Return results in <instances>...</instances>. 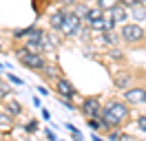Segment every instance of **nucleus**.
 <instances>
[{"label":"nucleus","instance_id":"4be33fe9","mask_svg":"<svg viewBox=\"0 0 146 141\" xmlns=\"http://www.w3.org/2000/svg\"><path fill=\"white\" fill-rule=\"evenodd\" d=\"M36 26H27V29H16L13 31V38H27V35H31V31H33Z\"/></svg>","mask_w":146,"mask_h":141},{"label":"nucleus","instance_id":"f3484780","mask_svg":"<svg viewBox=\"0 0 146 141\" xmlns=\"http://www.w3.org/2000/svg\"><path fill=\"white\" fill-rule=\"evenodd\" d=\"M104 16V9L102 7H93V9H89V13H86V18H84V22L89 24L91 20H98V18H102Z\"/></svg>","mask_w":146,"mask_h":141},{"label":"nucleus","instance_id":"f03ea898","mask_svg":"<svg viewBox=\"0 0 146 141\" xmlns=\"http://www.w3.org/2000/svg\"><path fill=\"white\" fill-rule=\"evenodd\" d=\"M119 40L126 42V44H131V46H137V44H142L146 40L144 29H142L139 24H124L122 31H119Z\"/></svg>","mask_w":146,"mask_h":141},{"label":"nucleus","instance_id":"7c9ffc66","mask_svg":"<svg viewBox=\"0 0 146 141\" xmlns=\"http://www.w3.org/2000/svg\"><path fill=\"white\" fill-rule=\"evenodd\" d=\"M58 2H62V5H75L78 0H58Z\"/></svg>","mask_w":146,"mask_h":141},{"label":"nucleus","instance_id":"c85d7f7f","mask_svg":"<svg viewBox=\"0 0 146 141\" xmlns=\"http://www.w3.org/2000/svg\"><path fill=\"white\" fill-rule=\"evenodd\" d=\"M44 134H46V139H49V141H58V139H55V134H53V130H46Z\"/></svg>","mask_w":146,"mask_h":141},{"label":"nucleus","instance_id":"9d476101","mask_svg":"<svg viewBox=\"0 0 146 141\" xmlns=\"http://www.w3.org/2000/svg\"><path fill=\"white\" fill-rule=\"evenodd\" d=\"M113 82H115V86L117 88H131V73H126V70H119V73H115V77H113Z\"/></svg>","mask_w":146,"mask_h":141},{"label":"nucleus","instance_id":"6e6552de","mask_svg":"<svg viewBox=\"0 0 146 141\" xmlns=\"http://www.w3.org/2000/svg\"><path fill=\"white\" fill-rule=\"evenodd\" d=\"M102 123H104V130H117L122 123L117 121V117L111 113L109 108H102V113H100V117H98Z\"/></svg>","mask_w":146,"mask_h":141},{"label":"nucleus","instance_id":"c756f323","mask_svg":"<svg viewBox=\"0 0 146 141\" xmlns=\"http://www.w3.org/2000/svg\"><path fill=\"white\" fill-rule=\"evenodd\" d=\"M119 141H137V139H135V137H131V134H122Z\"/></svg>","mask_w":146,"mask_h":141},{"label":"nucleus","instance_id":"a211bd4d","mask_svg":"<svg viewBox=\"0 0 146 141\" xmlns=\"http://www.w3.org/2000/svg\"><path fill=\"white\" fill-rule=\"evenodd\" d=\"M89 5H82V2H75V5H73V13H75V16H80L84 20V18H86V13H89Z\"/></svg>","mask_w":146,"mask_h":141},{"label":"nucleus","instance_id":"4468645a","mask_svg":"<svg viewBox=\"0 0 146 141\" xmlns=\"http://www.w3.org/2000/svg\"><path fill=\"white\" fill-rule=\"evenodd\" d=\"M2 108H5V110L11 115V117H18V115L22 113V106H20L18 101H13V99H11V101H7V104L2 106Z\"/></svg>","mask_w":146,"mask_h":141},{"label":"nucleus","instance_id":"aec40b11","mask_svg":"<svg viewBox=\"0 0 146 141\" xmlns=\"http://www.w3.org/2000/svg\"><path fill=\"white\" fill-rule=\"evenodd\" d=\"M122 0H98V7H102L104 11H111L113 7H117Z\"/></svg>","mask_w":146,"mask_h":141},{"label":"nucleus","instance_id":"ddd939ff","mask_svg":"<svg viewBox=\"0 0 146 141\" xmlns=\"http://www.w3.org/2000/svg\"><path fill=\"white\" fill-rule=\"evenodd\" d=\"M131 16L135 18L137 22H142V20H146V7L139 2V5H135V7H131Z\"/></svg>","mask_w":146,"mask_h":141},{"label":"nucleus","instance_id":"393cba45","mask_svg":"<svg viewBox=\"0 0 146 141\" xmlns=\"http://www.w3.org/2000/svg\"><path fill=\"white\" fill-rule=\"evenodd\" d=\"M25 130H27L29 134H33V132L38 130V121H36V119H31V121H29L27 126H25Z\"/></svg>","mask_w":146,"mask_h":141},{"label":"nucleus","instance_id":"f257e3e1","mask_svg":"<svg viewBox=\"0 0 146 141\" xmlns=\"http://www.w3.org/2000/svg\"><path fill=\"white\" fill-rule=\"evenodd\" d=\"M16 60H18L22 66L36 70V73H38V70H42L46 66V60H44V55H42V53H31V51H27V49L16 51Z\"/></svg>","mask_w":146,"mask_h":141},{"label":"nucleus","instance_id":"0eeeda50","mask_svg":"<svg viewBox=\"0 0 146 141\" xmlns=\"http://www.w3.org/2000/svg\"><path fill=\"white\" fill-rule=\"evenodd\" d=\"M104 108H109L111 113L117 117V121H128V117H131V110H128L126 104H122V101H109V104L104 106Z\"/></svg>","mask_w":146,"mask_h":141},{"label":"nucleus","instance_id":"39448f33","mask_svg":"<svg viewBox=\"0 0 146 141\" xmlns=\"http://www.w3.org/2000/svg\"><path fill=\"white\" fill-rule=\"evenodd\" d=\"M55 93L62 97V99H73V97L78 95V90L73 88V84L69 82V79H64V77L55 79Z\"/></svg>","mask_w":146,"mask_h":141},{"label":"nucleus","instance_id":"dca6fc26","mask_svg":"<svg viewBox=\"0 0 146 141\" xmlns=\"http://www.w3.org/2000/svg\"><path fill=\"white\" fill-rule=\"evenodd\" d=\"M64 18H66V13H62V11H55V13H51L49 22H51V26H53V29H60V26L64 24Z\"/></svg>","mask_w":146,"mask_h":141},{"label":"nucleus","instance_id":"20e7f679","mask_svg":"<svg viewBox=\"0 0 146 141\" xmlns=\"http://www.w3.org/2000/svg\"><path fill=\"white\" fill-rule=\"evenodd\" d=\"M80 110L84 113V117H86V119H93V117H100V113H102L100 99H98V97H86V99L82 101V106H80Z\"/></svg>","mask_w":146,"mask_h":141},{"label":"nucleus","instance_id":"f8f14e48","mask_svg":"<svg viewBox=\"0 0 146 141\" xmlns=\"http://www.w3.org/2000/svg\"><path fill=\"white\" fill-rule=\"evenodd\" d=\"M100 42H102V44H106V46H115V44H117L119 40H117V35L113 33V31H102Z\"/></svg>","mask_w":146,"mask_h":141},{"label":"nucleus","instance_id":"5701e85b","mask_svg":"<svg viewBox=\"0 0 146 141\" xmlns=\"http://www.w3.org/2000/svg\"><path fill=\"white\" fill-rule=\"evenodd\" d=\"M109 57H111V60H115V62H122V60H124L122 51H117L115 46H111V51H109Z\"/></svg>","mask_w":146,"mask_h":141},{"label":"nucleus","instance_id":"cd10ccee","mask_svg":"<svg viewBox=\"0 0 146 141\" xmlns=\"http://www.w3.org/2000/svg\"><path fill=\"white\" fill-rule=\"evenodd\" d=\"M122 2H124V5H126V7H135V5H139V2H142V0H122Z\"/></svg>","mask_w":146,"mask_h":141},{"label":"nucleus","instance_id":"423d86ee","mask_svg":"<svg viewBox=\"0 0 146 141\" xmlns=\"http://www.w3.org/2000/svg\"><path fill=\"white\" fill-rule=\"evenodd\" d=\"M124 99L128 104H146V88L144 86H133L124 90Z\"/></svg>","mask_w":146,"mask_h":141},{"label":"nucleus","instance_id":"b1692460","mask_svg":"<svg viewBox=\"0 0 146 141\" xmlns=\"http://www.w3.org/2000/svg\"><path fill=\"white\" fill-rule=\"evenodd\" d=\"M7 79H9L11 84H16V86H22V84H25V82H22L18 75H13V73H7Z\"/></svg>","mask_w":146,"mask_h":141},{"label":"nucleus","instance_id":"2f4dec72","mask_svg":"<svg viewBox=\"0 0 146 141\" xmlns=\"http://www.w3.org/2000/svg\"><path fill=\"white\" fill-rule=\"evenodd\" d=\"M93 141H102V139H100V137H93Z\"/></svg>","mask_w":146,"mask_h":141},{"label":"nucleus","instance_id":"6ab92c4d","mask_svg":"<svg viewBox=\"0 0 146 141\" xmlns=\"http://www.w3.org/2000/svg\"><path fill=\"white\" fill-rule=\"evenodd\" d=\"M11 121H13V117L7 110H0V128H9Z\"/></svg>","mask_w":146,"mask_h":141},{"label":"nucleus","instance_id":"1a4fd4ad","mask_svg":"<svg viewBox=\"0 0 146 141\" xmlns=\"http://www.w3.org/2000/svg\"><path fill=\"white\" fill-rule=\"evenodd\" d=\"M109 13H111V18H113L115 22H126V20H128V13H131V11L126 9V5H124V2H119L117 7H113Z\"/></svg>","mask_w":146,"mask_h":141},{"label":"nucleus","instance_id":"9b49d317","mask_svg":"<svg viewBox=\"0 0 146 141\" xmlns=\"http://www.w3.org/2000/svg\"><path fill=\"white\" fill-rule=\"evenodd\" d=\"M40 73L44 75V79H51V82L58 79V66H55V64H49V62H46V66L40 70Z\"/></svg>","mask_w":146,"mask_h":141},{"label":"nucleus","instance_id":"412c9836","mask_svg":"<svg viewBox=\"0 0 146 141\" xmlns=\"http://www.w3.org/2000/svg\"><path fill=\"white\" fill-rule=\"evenodd\" d=\"M9 95H11V86L7 82L0 79V99H5V97H9Z\"/></svg>","mask_w":146,"mask_h":141},{"label":"nucleus","instance_id":"a878e982","mask_svg":"<svg viewBox=\"0 0 146 141\" xmlns=\"http://www.w3.org/2000/svg\"><path fill=\"white\" fill-rule=\"evenodd\" d=\"M137 128H139L142 132H146V115H142V117L137 119Z\"/></svg>","mask_w":146,"mask_h":141},{"label":"nucleus","instance_id":"bb28decb","mask_svg":"<svg viewBox=\"0 0 146 141\" xmlns=\"http://www.w3.org/2000/svg\"><path fill=\"white\" fill-rule=\"evenodd\" d=\"M119 137H122V132H119V130H111L109 141H119Z\"/></svg>","mask_w":146,"mask_h":141},{"label":"nucleus","instance_id":"7ed1b4c3","mask_svg":"<svg viewBox=\"0 0 146 141\" xmlns=\"http://www.w3.org/2000/svg\"><path fill=\"white\" fill-rule=\"evenodd\" d=\"M80 26H82V18L75 16V13H66V18H64V24L60 26V31H62L66 38H73V35H78Z\"/></svg>","mask_w":146,"mask_h":141},{"label":"nucleus","instance_id":"473e14b6","mask_svg":"<svg viewBox=\"0 0 146 141\" xmlns=\"http://www.w3.org/2000/svg\"><path fill=\"white\" fill-rule=\"evenodd\" d=\"M142 5H144V7H146V0H142Z\"/></svg>","mask_w":146,"mask_h":141},{"label":"nucleus","instance_id":"2eb2a0df","mask_svg":"<svg viewBox=\"0 0 146 141\" xmlns=\"http://www.w3.org/2000/svg\"><path fill=\"white\" fill-rule=\"evenodd\" d=\"M25 49L31 51V53H44V44H42V40H31V38H29V42H27Z\"/></svg>","mask_w":146,"mask_h":141}]
</instances>
